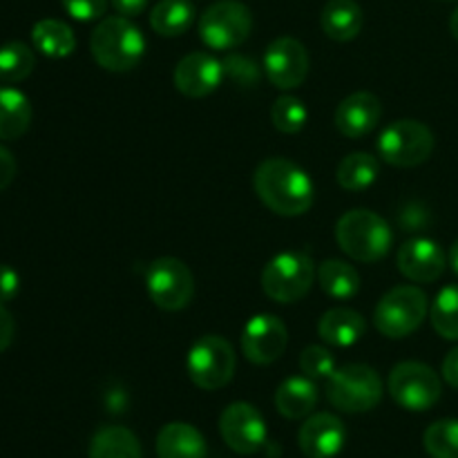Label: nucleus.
Masks as SVG:
<instances>
[{
  "label": "nucleus",
  "mask_w": 458,
  "mask_h": 458,
  "mask_svg": "<svg viewBox=\"0 0 458 458\" xmlns=\"http://www.w3.org/2000/svg\"><path fill=\"white\" fill-rule=\"evenodd\" d=\"M253 186L259 201L282 217H298L313 206V182L302 165L284 157L264 159L255 168Z\"/></svg>",
  "instance_id": "1"
},
{
  "label": "nucleus",
  "mask_w": 458,
  "mask_h": 458,
  "mask_svg": "<svg viewBox=\"0 0 458 458\" xmlns=\"http://www.w3.org/2000/svg\"><path fill=\"white\" fill-rule=\"evenodd\" d=\"M89 49L103 70L130 72L146 54V38L130 18L106 16L89 36Z\"/></svg>",
  "instance_id": "2"
},
{
  "label": "nucleus",
  "mask_w": 458,
  "mask_h": 458,
  "mask_svg": "<svg viewBox=\"0 0 458 458\" xmlns=\"http://www.w3.org/2000/svg\"><path fill=\"white\" fill-rule=\"evenodd\" d=\"M335 240L338 246L352 259L371 264L383 259L389 253L394 242L392 226L387 219L367 208L347 210L335 224Z\"/></svg>",
  "instance_id": "3"
},
{
  "label": "nucleus",
  "mask_w": 458,
  "mask_h": 458,
  "mask_svg": "<svg viewBox=\"0 0 458 458\" xmlns=\"http://www.w3.org/2000/svg\"><path fill=\"white\" fill-rule=\"evenodd\" d=\"M383 398V380L369 365L335 367L327 378V401L344 414H365L378 407Z\"/></svg>",
  "instance_id": "4"
},
{
  "label": "nucleus",
  "mask_w": 458,
  "mask_h": 458,
  "mask_svg": "<svg viewBox=\"0 0 458 458\" xmlns=\"http://www.w3.org/2000/svg\"><path fill=\"white\" fill-rule=\"evenodd\" d=\"M318 277L316 262L302 250L276 255L262 271V289L273 302L293 304L311 291Z\"/></svg>",
  "instance_id": "5"
},
{
  "label": "nucleus",
  "mask_w": 458,
  "mask_h": 458,
  "mask_svg": "<svg viewBox=\"0 0 458 458\" xmlns=\"http://www.w3.org/2000/svg\"><path fill=\"white\" fill-rule=\"evenodd\" d=\"M428 318V295L419 286L403 284L378 300L374 325L385 338L401 340L414 334Z\"/></svg>",
  "instance_id": "6"
},
{
  "label": "nucleus",
  "mask_w": 458,
  "mask_h": 458,
  "mask_svg": "<svg viewBox=\"0 0 458 458\" xmlns=\"http://www.w3.org/2000/svg\"><path fill=\"white\" fill-rule=\"evenodd\" d=\"M434 134L416 119H398L378 137V157L396 168H414L432 157Z\"/></svg>",
  "instance_id": "7"
},
{
  "label": "nucleus",
  "mask_w": 458,
  "mask_h": 458,
  "mask_svg": "<svg viewBox=\"0 0 458 458\" xmlns=\"http://www.w3.org/2000/svg\"><path fill=\"white\" fill-rule=\"evenodd\" d=\"M186 369L197 387L217 392L235 376V349L222 335H201L188 352Z\"/></svg>",
  "instance_id": "8"
},
{
  "label": "nucleus",
  "mask_w": 458,
  "mask_h": 458,
  "mask_svg": "<svg viewBox=\"0 0 458 458\" xmlns=\"http://www.w3.org/2000/svg\"><path fill=\"white\" fill-rule=\"evenodd\" d=\"M197 30L206 47L226 52L240 47L249 38L253 30V16L240 0H217L201 13Z\"/></svg>",
  "instance_id": "9"
},
{
  "label": "nucleus",
  "mask_w": 458,
  "mask_h": 458,
  "mask_svg": "<svg viewBox=\"0 0 458 458\" xmlns=\"http://www.w3.org/2000/svg\"><path fill=\"white\" fill-rule=\"evenodd\" d=\"M387 389L394 401L410 411H428L438 403L443 394L441 378L425 362H398L387 380Z\"/></svg>",
  "instance_id": "10"
},
{
  "label": "nucleus",
  "mask_w": 458,
  "mask_h": 458,
  "mask_svg": "<svg viewBox=\"0 0 458 458\" xmlns=\"http://www.w3.org/2000/svg\"><path fill=\"white\" fill-rule=\"evenodd\" d=\"M146 289L161 311H182L195 295V277L177 258H159L148 267Z\"/></svg>",
  "instance_id": "11"
},
{
  "label": "nucleus",
  "mask_w": 458,
  "mask_h": 458,
  "mask_svg": "<svg viewBox=\"0 0 458 458\" xmlns=\"http://www.w3.org/2000/svg\"><path fill=\"white\" fill-rule=\"evenodd\" d=\"M224 443L242 456L255 454L267 443V420L250 403H231L219 416Z\"/></svg>",
  "instance_id": "12"
},
{
  "label": "nucleus",
  "mask_w": 458,
  "mask_h": 458,
  "mask_svg": "<svg viewBox=\"0 0 458 458\" xmlns=\"http://www.w3.org/2000/svg\"><path fill=\"white\" fill-rule=\"evenodd\" d=\"M289 343L286 325L273 313H258L242 331V353L253 365H271L284 353Z\"/></svg>",
  "instance_id": "13"
},
{
  "label": "nucleus",
  "mask_w": 458,
  "mask_h": 458,
  "mask_svg": "<svg viewBox=\"0 0 458 458\" xmlns=\"http://www.w3.org/2000/svg\"><path fill=\"white\" fill-rule=\"evenodd\" d=\"M264 72L277 89L300 88L309 74L307 47L291 36H280L267 47Z\"/></svg>",
  "instance_id": "14"
},
{
  "label": "nucleus",
  "mask_w": 458,
  "mask_h": 458,
  "mask_svg": "<svg viewBox=\"0 0 458 458\" xmlns=\"http://www.w3.org/2000/svg\"><path fill=\"white\" fill-rule=\"evenodd\" d=\"M174 88L188 98L213 94L224 81V65L208 52H192L177 63L173 72Z\"/></svg>",
  "instance_id": "15"
},
{
  "label": "nucleus",
  "mask_w": 458,
  "mask_h": 458,
  "mask_svg": "<svg viewBox=\"0 0 458 458\" xmlns=\"http://www.w3.org/2000/svg\"><path fill=\"white\" fill-rule=\"evenodd\" d=\"M347 441L344 423L334 414L309 416L298 432V445L307 458H334L343 452Z\"/></svg>",
  "instance_id": "16"
},
{
  "label": "nucleus",
  "mask_w": 458,
  "mask_h": 458,
  "mask_svg": "<svg viewBox=\"0 0 458 458\" xmlns=\"http://www.w3.org/2000/svg\"><path fill=\"white\" fill-rule=\"evenodd\" d=\"M398 268L403 276L419 284H429L437 282L445 273L447 258L441 246L428 237H416V240L405 242L398 249L396 255Z\"/></svg>",
  "instance_id": "17"
},
{
  "label": "nucleus",
  "mask_w": 458,
  "mask_h": 458,
  "mask_svg": "<svg viewBox=\"0 0 458 458\" xmlns=\"http://www.w3.org/2000/svg\"><path fill=\"white\" fill-rule=\"evenodd\" d=\"M383 116L380 98L371 92H353L335 107V128L347 139H362L374 132Z\"/></svg>",
  "instance_id": "18"
},
{
  "label": "nucleus",
  "mask_w": 458,
  "mask_h": 458,
  "mask_svg": "<svg viewBox=\"0 0 458 458\" xmlns=\"http://www.w3.org/2000/svg\"><path fill=\"white\" fill-rule=\"evenodd\" d=\"M365 331V318L347 307L329 309L318 322V334L331 347H352V344L360 343Z\"/></svg>",
  "instance_id": "19"
},
{
  "label": "nucleus",
  "mask_w": 458,
  "mask_h": 458,
  "mask_svg": "<svg viewBox=\"0 0 458 458\" xmlns=\"http://www.w3.org/2000/svg\"><path fill=\"white\" fill-rule=\"evenodd\" d=\"M204 437L188 423H168L157 434V456L159 458H206Z\"/></svg>",
  "instance_id": "20"
},
{
  "label": "nucleus",
  "mask_w": 458,
  "mask_h": 458,
  "mask_svg": "<svg viewBox=\"0 0 458 458\" xmlns=\"http://www.w3.org/2000/svg\"><path fill=\"white\" fill-rule=\"evenodd\" d=\"M318 405V387L316 380L307 376H293L286 378L276 392V407L284 419L300 420L311 416Z\"/></svg>",
  "instance_id": "21"
},
{
  "label": "nucleus",
  "mask_w": 458,
  "mask_h": 458,
  "mask_svg": "<svg viewBox=\"0 0 458 458\" xmlns=\"http://www.w3.org/2000/svg\"><path fill=\"white\" fill-rule=\"evenodd\" d=\"M362 21L365 16L356 0H329L320 13L322 31L338 43L356 38L362 30Z\"/></svg>",
  "instance_id": "22"
},
{
  "label": "nucleus",
  "mask_w": 458,
  "mask_h": 458,
  "mask_svg": "<svg viewBox=\"0 0 458 458\" xmlns=\"http://www.w3.org/2000/svg\"><path fill=\"white\" fill-rule=\"evenodd\" d=\"M31 103L21 89L0 85V139L16 141L30 130Z\"/></svg>",
  "instance_id": "23"
},
{
  "label": "nucleus",
  "mask_w": 458,
  "mask_h": 458,
  "mask_svg": "<svg viewBox=\"0 0 458 458\" xmlns=\"http://www.w3.org/2000/svg\"><path fill=\"white\" fill-rule=\"evenodd\" d=\"M31 43L43 56L65 58L76 49V36L67 22L43 18L31 27Z\"/></svg>",
  "instance_id": "24"
},
{
  "label": "nucleus",
  "mask_w": 458,
  "mask_h": 458,
  "mask_svg": "<svg viewBox=\"0 0 458 458\" xmlns=\"http://www.w3.org/2000/svg\"><path fill=\"white\" fill-rule=\"evenodd\" d=\"M89 458H143L141 443L121 425H107L92 437Z\"/></svg>",
  "instance_id": "25"
},
{
  "label": "nucleus",
  "mask_w": 458,
  "mask_h": 458,
  "mask_svg": "<svg viewBox=\"0 0 458 458\" xmlns=\"http://www.w3.org/2000/svg\"><path fill=\"white\" fill-rule=\"evenodd\" d=\"M380 164L369 152H352L343 157L335 168V182L347 192H362L371 188L378 179Z\"/></svg>",
  "instance_id": "26"
},
{
  "label": "nucleus",
  "mask_w": 458,
  "mask_h": 458,
  "mask_svg": "<svg viewBox=\"0 0 458 458\" xmlns=\"http://www.w3.org/2000/svg\"><path fill=\"white\" fill-rule=\"evenodd\" d=\"M192 22H195V7L191 0H159L152 7L150 27L165 38L186 34Z\"/></svg>",
  "instance_id": "27"
},
{
  "label": "nucleus",
  "mask_w": 458,
  "mask_h": 458,
  "mask_svg": "<svg viewBox=\"0 0 458 458\" xmlns=\"http://www.w3.org/2000/svg\"><path fill=\"white\" fill-rule=\"evenodd\" d=\"M320 289L334 300H352L360 291V276L344 259H325L318 267Z\"/></svg>",
  "instance_id": "28"
},
{
  "label": "nucleus",
  "mask_w": 458,
  "mask_h": 458,
  "mask_svg": "<svg viewBox=\"0 0 458 458\" xmlns=\"http://www.w3.org/2000/svg\"><path fill=\"white\" fill-rule=\"evenodd\" d=\"M36 56L30 45L12 40L0 47V81L3 83H21L34 72Z\"/></svg>",
  "instance_id": "29"
},
{
  "label": "nucleus",
  "mask_w": 458,
  "mask_h": 458,
  "mask_svg": "<svg viewBox=\"0 0 458 458\" xmlns=\"http://www.w3.org/2000/svg\"><path fill=\"white\" fill-rule=\"evenodd\" d=\"M434 331L445 340H458V284H450L437 295L429 309Z\"/></svg>",
  "instance_id": "30"
},
{
  "label": "nucleus",
  "mask_w": 458,
  "mask_h": 458,
  "mask_svg": "<svg viewBox=\"0 0 458 458\" xmlns=\"http://www.w3.org/2000/svg\"><path fill=\"white\" fill-rule=\"evenodd\" d=\"M423 445L432 458H458V420L443 419L429 425L423 434Z\"/></svg>",
  "instance_id": "31"
},
{
  "label": "nucleus",
  "mask_w": 458,
  "mask_h": 458,
  "mask_svg": "<svg viewBox=\"0 0 458 458\" xmlns=\"http://www.w3.org/2000/svg\"><path fill=\"white\" fill-rule=\"evenodd\" d=\"M309 110L298 97H284L276 98V103L271 106V121L280 132L284 134H298L302 132L304 125H307Z\"/></svg>",
  "instance_id": "32"
},
{
  "label": "nucleus",
  "mask_w": 458,
  "mask_h": 458,
  "mask_svg": "<svg viewBox=\"0 0 458 458\" xmlns=\"http://www.w3.org/2000/svg\"><path fill=\"white\" fill-rule=\"evenodd\" d=\"M300 371L302 376L311 380H327L335 371V358L334 353L320 344H309L302 353H300Z\"/></svg>",
  "instance_id": "33"
},
{
  "label": "nucleus",
  "mask_w": 458,
  "mask_h": 458,
  "mask_svg": "<svg viewBox=\"0 0 458 458\" xmlns=\"http://www.w3.org/2000/svg\"><path fill=\"white\" fill-rule=\"evenodd\" d=\"M224 65V79H231L233 83L242 85V88H253L259 81L258 65H255L250 58L240 56V54H231L226 61H222Z\"/></svg>",
  "instance_id": "34"
},
{
  "label": "nucleus",
  "mask_w": 458,
  "mask_h": 458,
  "mask_svg": "<svg viewBox=\"0 0 458 458\" xmlns=\"http://www.w3.org/2000/svg\"><path fill=\"white\" fill-rule=\"evenodd\" d=\"M61 3L70 18L79 22H92L106 18L110 0H61Z\"/></svg>",
  "instance_id": "35"
},
{
  "label": "nucleus",
  "mask_w": 458,
  "mask_h": 458,
  "mask_svg": "<svg viewBox=\"0 0 458 458\" xmlns=\"http://www.w3.org/2000/svg\"><path fill=\"white\" fill-rule=\"evenodd\" d=\"M21 291V276L7 264H0V304L12 302Z\"/></svg>",
  "instance_id": "36"
},
{
  "label": "nucleus",
  "mask_w": 458,
  "mask_h": 458,
  "mask_svg": "<svg viewBox=\"0 0 458 458\" xmlns=\"http://www.w3.org/2000/svg\"><path fill=\"white\" fill-rule=\"evenodd\" d=\"M13 335H16V322H13V316L7 311V307L0 304V353L7 352L9 344L13 343Z\"/></svg>",
  "instance_id": "37"
},
{
  "label": "nucleus",
  "mask_w": 458,
  "mask_h": 458,
  "mask_svg": "<svg viewBox=\"0 0 458 458\" xmlns=\"http://www.w3.org/2000/svg\"><path fill=\"white\" fill-rule=\"evenodd\" d=\"M16 170H18L16 159H13L12 152H9L7 148L0 143V192H3L4 188L13 182V177H16Z\"/></svg>",
  "instance_id": "38"
},
{
  "label": "nucleus",
  "mask_w": 458,
  "mask_h": 458,
  "mask_svg": "<svg viewBox=\"0 0 458 458\" xmlns=\"http://www.w3.org/2000/svg\"><path fill=\"white\" fill-rule=\"evenodd\" d=\"M110 3H112V7L116 9V13H119V16L134 18V16H139V13L146 12V7L150 0H110Z\"/></svg>",
  "instance_id": "39"
},
{
  "label": "nucleus",
  "mask_w": 458,
  "mask_h": 458,
  "mask_svg": "<svg viewBox=\"0 0 458 458\" xmlns=\"http://www.w3.org/2000/svg\"><path fill=\"white\" fill-rule=\"evenodd\" d=\"M443 378H445L447 385L458 389V347L452 349L445 360H443Z\"/></svg>",
  "instance_id": "40"
},
{
  "label": "nucleus",
  "mask_w": 458,
  "mask_h": 458,
  "mask_svg": "<svg viewBox=\"0 0 458 458\" xmlns=\"http://www.w3.org/2000/svg\"><path fill=\"white\" fill-rule=\"evenodd\" d=\"M447 264L452 267V271L458 276V240L450 246V255H447Z\"/></svg>",
  "instance_id": "41"
},
{
  "label": "nucleus",
  "mask_w": 458,
  "mask_h": 458,
  "mask_svg": "<svg viewBox=\"0 0 458 458\" xmlns=\"http://www.w3.org/2000/svg\"><path fill=\"white\" fill-rule=\"evenodd\" d=\"M450 31H452V36L458 40V7L454 9V13H452V18H450Z\"/></svg>",
  "instance_id": "42"
},
{
  "label": "nucleus",
  "mask_w": 458,
  "mask_h": 458,
  "mask_svg": "<svg viewBox=\"0 0 458 458\" xmlns=\"http://www.w3.org/2000/svg\"><path fill=\"white\" fill-rule=\"evenodd\" d=\"M445 3H452V0H445Z\"/></svg>",
  "instance_id": "43"
}]
</instances>
